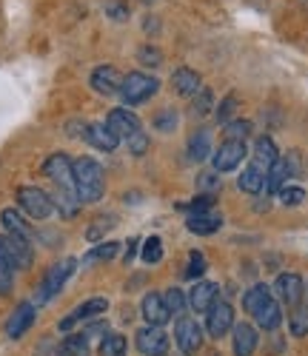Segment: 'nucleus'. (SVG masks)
I'll list each match as a JSON object with an SVG mask.
<instances>
[{
    "label": "nucleus",
    "mask_w": 308,
    "mask_h": 356,
    "mask_svg": "<svg viewBox=\"0 0 308 356\" xmlns=\"http://www.w3.org/2000/svg\"><path fill=\"white\" fill-rule=\"evenodd\" d=\"M109 311V300L106 296H91V300H86V302H80L72 314H66L63 319H60V331L63 334H69L75 325H80V322H88V319H95V316H100V314H106Z\"/></svg>",
    "instance_id": "7"
},
{
    "label": "nucleus",
    "mask_w": 308,
    "mask_h": 356,
    "mask_svg": "<svg viewBox=\"0 0 308 356\" xmlns=\"http://www.w3.org/2000/svg\"><path fill=\"white\" fill-rule=\"evenodd\" d=\"M43 174L54 183V188L75 191V171H72V160L66 154H52L43 163Z\"/></svg>",
    "instance_id": "11"
},
{
    "label": "nucleus",
    "mask_w": 308,
    "mask_h": 356,
    "mask_svg": "<svg viewBox=\"0 0 308 356\" xmlns=\"http://www.w3.org/2000/svg\"><path fill=\"white\" fill-rule=\"evenodd\" d=\"M254 319H257V325H260L263 331H277V328H280V322H283V308H280V302L268 300V302L254 314Z\"/></svg>",
    "instance_id": "26"
},
{
    "label": "nucleus",
    "mask_w": 308,
    "mask_h": 356,
    "mask_svg": "<svg viewBox=\"0 0 308 356\" xmlns=\"http://www.w3.org/2000/svg\"><path fill=\"white\" fill-rule=\"evenodd\" d=\"M274 291H277V296H280V302L288 305V308H297L302 302V293H305L302 280L297 274H280L274 282Z\"/></svg>",
    "instance_id": "15"
},
{
    "label": "nucleus",
    "mask_w": 308,
    "mask_h": 356,
    "mask_svg": "<svg viewBox=\"0 0 308 356\" xmlns=\"http://www.w3.org/2000/svg\"><path fill=\"white\" fill-rule=\"evenodd\" d=\"M143 319L148 322V325H163L171 319V314H169V308H166V302H163V293H146L143 296Z\"/></svg>",
    "instance_id": "18"
},
{
    "label": "nucleus",
    "mask_w": 308,
    "mask_h": 356,
    "mask_svg": "<svg viewBox=\"0 0 308 356\" xmlns=\"http://www.w3.org/2000/svg\"><path fill=\"white\" fill-rule=\"evenodd\" d=\"M211 106H214V95L208 92V88H200V92L194 95V114L203 117V114L211 111Z\"/></svg>",
    "instance_id": "43"
},
{
    "label": "nucleus",
    "mask_w": 308,
    "mask_h": 356,
    "mask_svg": "<svg viewBox=\"0 0 308 356\" xmlns=\"http://www.w3.org/2000/svg\"><path fill=\"white\" fill-rule=\"evenodd\" d=\"M103 12L111 17V20H129V6L126 3H123V0H106V3H103Z\"/></svg>",
    "instance_id": "40"
},
{
    "label": "nucleus",
    "mask_w": 308,
    "mask_h": 356,
    "mask_svg": "<svg viewBox=\"0 0 308 356\" xmlns=\"http://www.w3.org/2000/svg\"><path fill=\"white\" fill-rule=\"evenodd\" d=\"M17 202L26 217L32 220H49L52 211H54V202H52V194H46L43 188L38 186H20L17 188Z\"/></svg>",
    "instance_id": "4"
},
{
    "label": "nucleus",
    "mask_w": 308,
    "mask_h": 356,
    "mask_svg": "<svg viewBox=\"0 0 308 356\" xmlns=\"http://www.w3.org/2000/svg\"><path fill=\"white\" fill-rule=\"evenodd\" d=\"M294 165H297V157L294 154L286 157V160H277L268 168V174H265V194H277V191H280L286 186V180L294 174Z\"/></svg>",
    "instance_id": "16"
},
{
    "label": "nucleus",
    "mask_w": 308,
    "mask_h": 356,
    "mask_svg": "<svg viewBox=\"0 0 308 356\" xmlns=\"http://www.w3.org/2000/svg\"><path fill=\"white\" fill-rule=\"evenodd\" d=\"M197 188L203 191V194H217L220 188H223V180H220V174L217 171H203L200 177H197Z\"/></svg>",
    "instance_id": "36"
},
{
    "label": "nucleus",
    "mask_w": 308,
    "mask_h": 356,
    "mask_svg": "<svg viewBox=\"0 0 308 356\" xmlns=\"http://www.w3.org/2000/svg\"><path fill=\"white\" fill-rule=\"evenodd\" d=\"M277 160H280V152H277V145H274V140L271 137H257V143H254V165H260L263 171H268Z\"/></svg>",
    "instance_id": "24"
},
{
    "label": "nucleus",
    "mask_w": 308,
    "mask_h": 356,
    "mask_svg": "<svg viewBox=\"0 0 308 356\" xmlns=\"http://www.w3.org/2000/svg\"><path fill=\"white\" fill-rule=\"evenodd\" d=\"M137 243H140V240H129V245H126V265L134 259V254H137Z\"/></svg>",
    "instance_id": "47"
},
{
    "label": "nucleus",
    "mask_w": 308,
    "mask_h": 356,
    "mask_svg": "<svg viewBox=\"0 0 308 356\" xmlns=\"http://www.w3.org/2000/svg\"><path fill=\"white\" fill-rule=\"evenodd\" d=\"M208 154H211V134H208L206 129H200V131H194L192 140H189V157H192L194 163H203Z\"/></svg>",
    "instance_id": "29"
},
{
    "label": "nucleus",
    "mask_w": 308,
    "mask_h": 356,
    "mask_svg": "<svg viewBox=\"0 0 308 356\" xmlns=\"http://www.w3.org/2000/svg\"><path fill=\"white\" fill-rule=\"evenodd\" d=\"M163 302H166V308H169L171 316H183V311H186V305H189L186 293H183L180 288H169V291L163 293Z\"/></svg>",
    "instance_id": "33"
},
{
    "label": "nucleus",
    "mask_w": 308,
    "mask_h": 356,
    "mask_svg": "<svg viewBox=\"0 0 308 356\" xmlns=\"http://www.w3.org/2000/svg\"><path fill=\"white\" fill-rule=\"evenodd\" d=\"M57 356H88V337L80 334H69L57 348Z\"/></svg>",
    "instance_id": "28"
},
{
    "label": "nucleus",
    "mask_w": 308,
    "mask_h": 356,
    "mask_svg": "<svg viewBox=\"0 0 308 356\" xmlns=\"http://www.w3.org/2000/svg\"><path fill=\"white\" fill-rule=\"evenodd\" d=\"M252 134V123L249 120H229L226 123V129H223V137L226 140H240V143H245V137Z\"/></svg>",
    "instance_id": "35"
},
{
    "label": "nucleus",
    "mask_w": 308,
    "mask_h": 356,
    "mask_svg": "<svg viewBox=\"0 0 308 356\" xmlns=\"http://www.w3.org/2000/svg\"><path fill=\"white\" fill-rule=\"evenodd\" d=\"M157 92H160V80L151 74H143V72H129L120 86V97L126 106H140V103L151 100Z\"/></svg>",
    "instance_id": "2"
},
{
    "label": "nucleus",
    "mask_w": 308,
    "mask_h": 356,
    "mask_svg": "<svg viewBox=\"0 0 308 356\" xmlns=\"http://www.w3.org/2000/svg\"><path fill=\"white\" fill-rule=\"evenodd\" d=\"M106 126L114 131L117 140H126V143H129L134 134L143 131L140 117H137L134 111H129V108H111L109 117H106Z\"/></svg>",
    "instance_id": "8"
},
{
    "label": "nucleus",
    "mask_w": 308,
    "mask_h": 356,
    "mask_svg": "<svg viewBox=\"0 0 308 356\" xmlns=\"http://www.w3.org/2000/svg\"><path fill=\"white\" fill-rule=\"evenodd\" d=\"M277 194H280V202H283V205H300V202L305 200V191H302L300 186H283Z\"/></svg>",
    "instance_id": "42"
},
{
    "label": "nucleus",
    "mask_w": 308,
    "mask_h": 356,
    "mask_svg": "<svg viewBox=\"0 0 308 356\" xmlns=\"http://www.w3.org/2000/svg\"><path fill=\"white\" fill-rule=\"evenodd\" d=\"M75 268H77V259H75V257H66V259L54 262L52 268L46 271V277H43L40 288H38V305H43V302H49V300H52V296H57V293H60V288H63V285L69 282V277L75 274Z\"/></svg>",
    "instance_id": "3"
},
{
    "label": "nucleus",
    "mask_w": 308,
    "mask_h": 356,
    "mask_svg": "<svg viewBox=\"0 0 308 356\" xmlns=\"http://www.w3.org/2000/svg\"><path fill=\"white\" fill-rule=\"evenodd\" d=\"M268 300H271V288L268 285H254V288H249V291L242 293V308L254 316Z\"/></svg>",
    "instance_id": "27"
},
{
    "label": "nucleus",
    "mask_w": 308,
    "mask_h": 356,
    "mask_svg": "<svg viewBox=\"0 0 308 356\" xmlns=\"http://www.w3.org/2000/svg\"><path fill=\"white\" fill-rule=\"evenodd\" d=\"M174 342H177V348L186 356L197 353L203 348V328H200V322L192 319V316H180L177 325H174Z\"/></svg>",
    "instance_id": "5"
},
{
    "label": "nucleus",
    "mask_w": 308,
    "mask_h": 356,
    "mask_svg": "<svg viewBox=\"0 0 308 356\" xmlns=\"http://www.w3.org/2000/svg\"><path fill=\"white\" fill-rule=\"evenodd\" d=\"M186 228H189L192 234H203V236H206V234H214V231H220V228H223V214H220V211H214V209L189 214Z\"/></svg>",
    "instance_id": "19"
},
{
    "label": "nucleus",
    "mask_w": 308,
    "mask_h": 356,
    "mask_svg": "<svg viewBox=\"0 0 308 356\" xmlns=\"http://www.w3.org/2000/svg\"><path fill=\"white\" fill-rule=\"evenodd\" d=\"M154 129L163 131V134L174 131V129H177V111H174V108H163V111H157V114H154Z\"/></svg>",
    "instance_id": "37"
},
{
    "label": "nucleus",
    "mask_w": 308,
    "mask_h": 356,
    "mask_svg": "<svg viewBox=\"0 0 308 356\" xmlns=\"http://www.w3.org/2000/svg\"><path fill=\"white\" fill-rule=\"evenodd\" d=\"M234 111H237V95H226V97L220 100V106H217V111H214V114H217V120H220V123H229Z\"/></svg>",
    "instance_id": "41"
},
{
    "label": "nucleus",
    "mask_w": 308,
    "mask_h": 356,
    "mask_svg": "<svg viewBox=\"0 0 308 356\" xmlns=\"http://www.w3.org/2000/svg\"><path fill=\"white\" fill-rule=\"evenodd\" d=\"M123 77H126V74H120L114 66H98L95 72H91L88 83H91V88H95L98 95H106V97H111V95H120Z\"/></svg>",
    "instance_id": "12"
},
{
    "label": "nucleus",
    "mask_w": 308,
    "mask_h": 356,
    "mask_svg": "<svg viewBox=\"0 0 308 356\" xmlns=\"http://www.w3.org/2000/svg\"><path fill=\"white\" fill-rule=\"evenodd\" d=\"M171 88L180 95V97H194L197 92H200V74L194 72V69H189V66H180V69H174V74H171Z\"/></svg>",
    "instance_id": "17"
},
{
    "label": "nucleus",
    "mask_w": 308,
    "mask_h": 356,
    "mask_svg": "<svg viewBox=\"0 0 308 356\" xmlns=\"http://www.w3.org/2000/svg\"><path fill=\"white\" fill-rule=\"evenodd\" d=\"M257 350L254 325H234V356H252Z\"/></svg>",
    "instance_id": "23"
},
{
    "label": "nucleus",
    "mask_w": 308,
    "mask_h": 356,
    "mask_svg": "<svg viewBox=\"0 0 308 356\" xmlns=\"http://www.w3.org/2000/svg\"><path fill=\"white\" fill-rule=\"evenodd\" d=\"M72 171H75V191H77V200L83 205H91V202H100L103 194H106V174H103V165L91 157H77L72 160Z\"/></svg>",
    "instance_id": "1"
},
{
    "label": "nucleus",
    "mask_w": 308,
    "mask_h": 356,
    "mask_svg": "<svg viewBox=\"0 0 308 356\" xmlns=\"http://www.w3.org/2000/svg\"><path fill=\"white\" fill-rule=\"evenodd\" d=\"M245 154H249V148H245V143H240V140H223L217 152L211 154V160H214V171H217V174L234 171V168L242 163V157H245Z\"/></svg>",
    "instance_id": "9"
},
{
    "label": "nucleus",
    "mask_w": 308,
    "mask_h": 356,
    "mask_svg": "<svg viewBox=\"0 0 308 356\" xmlns=\"http://www.w3.org/2000/svg\"><path fill=\"white\" fill-rule=\"evenodd\" d=\"M214 302H217V285L214 282H206V280H197L194 285H192V291H189V305L194 308V311H208Z\"/></svg>",
    "instance_id": "20"
},
{
    "label": "nucleus",
    "mask_w": 308,
    "mask_h": 356,
    "mask_svg": "<svg viewBox=\"0 0 308 356\" xmlns=\"http://www.w3.org/2000/svg\"><path fill=\"white\" fill-rule=\"evenodd\" d=\"M140 3H154V0H140Z\"/></svg>",
    "instance_id": "48"
},
{
    "label": "nucleus",
    "mask_w": 308,
    "mask_h": 356,
    "mask_svg": "<svg viewBox=\"0 0 308 356\" xmlns=\"http://www.w3.org/2000/svg\"><path fill=\"white\" fill-rule=\"evenodd\" d=\"M35 316H38V311H35L32 302H20L12 311V316L6 319V337L9 339H20L23 334H29V328L35 325Z\"/></svg>",
    "instance_id": "13"
},
{
    "label": "nucleus",
    "mask_w": 308,
    "mask_h": 356,
    "mask_svg": "<svg viewBox=\"0 0 308 356\" xmlns=\"http://www.w3.org/2000/svg\"><path fill=\"white\" fill-rule=\"evenodd\" d=\"M3 236V243L17 265V271H26V268H32V262H35V248H32V240H26V236H17V234H0Z\"/></svg>",
    "instance_id": "14"
},
{
    "label": "nucleus",
    "mask_w": 308,
    "mask_h": 356,
    "mask_svg": "<svg viewBox=\"0 0 308 356\" xmlns=\"http://www.w3.org/2000/svg\"><path fill=\"white\" fill-rule=\"evenodd\" d=\"M265 174L268 171H263L260 165H254V163H249L242 168V174L237 177V186H240V191H245V194H260V191H265Z\"/></svg>",
    "instance_id": "21"
},
{
    "label": "nucleus",
    "mask_w": 308,
    "mask_h": 356,
    "mask_svg": "<svg viewBox=\"0 0 308 356\" xmlns=\"http://www.w3.org/2000/svg\"><path fill=\"white\" fill-rule=\"evenodd\" d=\"M86 140L98 148V152H114L117 148V137H114V131L106 126V123H88V129H86Z\"/></svg>",
    "instance_id": "22"
},
{
    "label": "nucleus",
    "mask_w": 308,
    "mask_h": 356,
    "mask_svg": "<svg viewBox=\"0 0 308 356\" xmlns=\"http://www.w3.org/2000/svg\"><path fill=\"white\" fill-rule=\"evenodd\" d=\"M12 291V277L0 271V293H9Z\"/></svg>",
    "instance_id": "46"
},
{
    "label": "nucleus",
    "mask_w": 308,
    "mask_h": 356,
    "mask_svg": "<svg viewBox=\"0 0 308 356\" xmlns=\"http://www.w3.org/2000/svg\"><path fill=\"white\" fill-rule=\"evenodd\" d=\"M288 331L294 337H308V305H297L288 316Z\"/></svg>",
    "instance_id": "32"
},
{
    "label": "nucleus",
    "mask_w": 308,
    "mask_h": 356,
    "mask_svg": "<svg viewBox=\"0 0 308 356\" xmlns=\"http://www.w3.org/2000/svg\"><path fill=\"white\" fill-rule=\"evenodd\" d=\"M100 220H103V222H95V225L88 228V234H86V236H88V243H98L109 228H114V217H100Z\"/></svg>",
    "instance_id": "44"
},
{
    "label": "nucleus",
    "mask_w": 308,
    "mask_h": 356,
    "mask_svg": "<svg viewBox=\"0 0 308 356\" xmlns=\"http://www.w3.org/2000/svg\"><path fill=\"white\" fill-rule=\"evenodd\" d=\"M126 145H129V152H132L134 157H143V154L148 152V134H146V131H140V134H134Z\"/></svg>",
    "instance_id": "45"
},
{
    "label": "nucleus",
    "mask_w": 308,
    "mask_h": 356,
    "mask_svg": "<svg viewBox=\"0 0 308 356\" xmlns=\"http://www.w3.org/2000/svg\"><path fill=\"white\" fill-rule=\"evenodd\" d=\"M117 251H120V243H100L83 257V262H88V265L91 262H109L117 257Z\"/></svg>",
    "instance_id": "31"
},
{
    "label": "nucleus",
    "mask_w": 308,
    "mask_h": 356,
    "mask_svg": "<svg viewBox=\"0 0 308 356\" xmlns=\"http://www.w3.org/2000/svg\"><path fill=\"white\" fill-rule=\"evenodd\" d=\"M140 257H143V262H148V265H157V262L163 259V240H160V236H148V240L143 243Z\"/></svg>",
    "instance_id": "34"
},
{
    "label": "nucleus",
    "mask_w": 308,
    "mask_h": 356,
    "mask_svg": "<svg viewBox=\"0 0 308 356\" xmlns=\"http://www.w3.org/2000/svg\"><path fill=\"white\" fill-rule=\"evenodd\" d=\"M137 60H140L143 66H160V63H163V51H160L157 46H140Z\"/></svg>",
    "instance_id": "39"
},
{
    "label": "nucleus",
    "mask_w": 308,
    "mask_h": 356,
    "mask_svg": "<svg viewBox=\"0 0 308 356\" xmlns=\"http://www.w3.org/2000/svg\"><path fill=\"white\" fill-rule=\"evenodd\" d=\"M134 345L143 356H166L169 353V334L160 328V325H146V328L137 331Z\"/></svg>",
    "instance_id": "6"
},
{
    "label": "nucleus",
    "mask_w": 308,
    "mask_h": 356,
    "mask_svg": "<svg viewBox=\"0 0 308 356\" xmlns=\"http://www.w3.org/2000/svg\"><path fill=\"white\" fill-rule=\"evenodd\" d=\"M0 222H3L6 234H17V236H26V240L35 243V231L32 225H29V220H23L15 209H3V214H0Z\"/></svg>",
    "instance_id": "25"
},
{
    "label": "nucleus",
    "mask_w": 308,
    "mask_h": 356,
    "mask_svg": "<svg viewBox=\"0 0 308 356\" xmlns=\"http://www.w3.org/2000/svg\"><path fill=\"white\" fill-rule=\"evenodd\" d=\"M206 268H208V265H206V257H203L200 251H192V254H189V268H186V277L197 282V280L206 274Z\"/></svg>",
    "instance_id": "38"
},
{
    "label": "nucleus",
    "mask_w": 308,
    "mask_h": 356,
    "mask_svg": "<svg viewBox=\"0 0 308 356\" xmlns=\"http://www.w3.org/2000/svg\"><path fill=\"white\" fill-rule=\"evenodd\" d=\"M234 328V308L229 305V302H214L208 311H206V331H208V337H214V339H220V337H226L229 331Z\"/></svg>",
    "instance_id": "10"
},
{
    "label": "nucleus",
    "mask_w": 308,
    "mask_h": 356,
    "mask_svg": "<svg viewBox=\"0 0 308 356\" xmlns=\"http://www.w3.org/2000/svg\"><path fill=\"white\" fill-rule=\"evenodd\" d=\"M126 348H129V342H126V337H123V334H106L100 339L98 353L100 356H126Z\"/></svg>",
    "instance_id": "30"
}]
</instances>
